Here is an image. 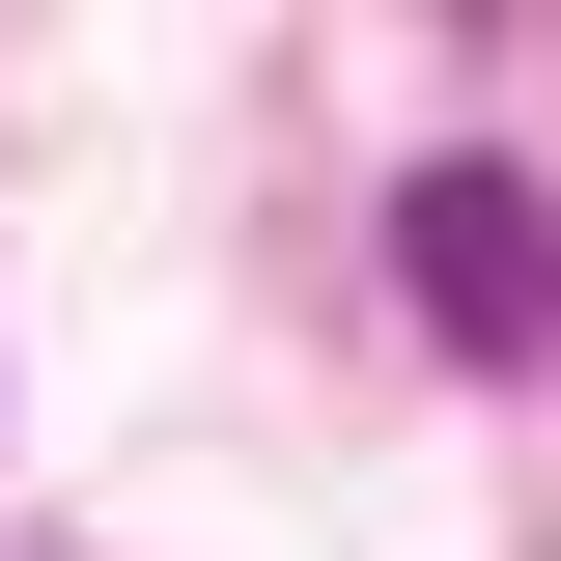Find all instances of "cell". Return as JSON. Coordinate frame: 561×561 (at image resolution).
Returning <instances> with one entry per match:
<instances>
[{
  "instance_id": "cell-1",
  "label": "cell",
  "mask_w": 561,
  "mask_h": 561,
  "mask_svg": "<svg viewBox=\"0 0 561 561\" xmlns=\"http://www.w3.org/2000/svg\"><path fill=\"white\" fill-rule=\"evenodd\" d=\"M393 280H421L449 365H534L561 337V197L505 169V140H421V169H393Z\"/></svg>"
}]
</instances>
